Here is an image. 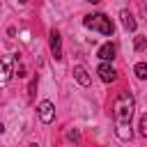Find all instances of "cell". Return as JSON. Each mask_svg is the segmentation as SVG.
Here are the masks:
<instances>
[{
  "label": "cell",
  "mask_w": 147,
  "mask_h": 147,
  "mask_svg": "<svg viewBox=\"0 0 147 147\" xmlns=\"http://www.w3.org/2000/svg\"><path fill=\"white\" fill-rule=\"evenodd\" d=\"M136 110V101L131 96V92H119L113 101V122H115V136L119 140H131L133 131H131V117Z\"/></svg>",
  "instance_id": "1"
},
{
  "label": "cell",
  "mask_w": 147,
  "mask_h": 147,
  "mask_svg": "<svg viewBox=\"0 0 147 147\" xmlns=\"http://www.w3.org/2000/svg\"><path fill=\"white\" fill-rule=\"evenodd\" d=\"M83 25L90 28V30H94V32H101V34H106V37H110V34L115 32L110 18L103 16V14H87V16L83 18Z\"/></svg>",
  "instance_id": "2"
},
{
  "label": "cell",
  "mask_w": 147,
  "mask_h": 147,
  "mask_svg": "<svg viewBox=\"0 0 147 147\" xmlns=\"http://www.w3.org/2000/svg\"><path fill=\"white\" fill-rule=\"evenodd\" d=\"M14 62H16V57H14V55H5V57L0 60V90H2V87H7V83H9V80H11V76L16 74Z\"/></svg>",
  "instance_id": "3"
},
{
  "label": "cell",
  "mask_w": 147,
  "mask_h": 147,
  "mask_svg": "<svg viewBox=\"0 0 147 147\" xmlns=\"http://www.w3.org/2000/svg\"><path fill=\"white\" fill-rule=\"evenodd\" d=\"M37 113H39V119H41L44 124H51V122L55 119V106H53L51 101H41V103L37 106Z\"/></svg>",
  "instance_id": "4"
},
{
  "label": "cell",
  "mask_w": 147,
  "mask_h": 147,
  "mask_svg": "<svg viewBox=\"0 0 147 147\" xmlns=\"http://www.w3.org/2000/svg\"><path fill=\"white\" fill-rule=\"evenodd\" d=\"M48 46H51V53H53V57H55V60H60V57H62V37H60V32H57V30H51Z\"/></svg>",
  "instance_id": "5"
},
{
  "label": "cell",
  "mask_w": 147,
  "mask_h": 147,
  "mask_svg": "<svg viewBox=\"0 0 147 147\" xmlns=\"http://www.w3.org/2000/svg\"><path fill=\"white\" fill-rule=\"evenodd\" d=\"M96 74H99V78H101L103 83H115V80H117V71H115L108 62H101L99 69H96Z\"/></svg>",
  "instance_id": "6"
},
{
  "label": "cell",
  "mask_w": 147,
  "mask_h": 147,
  "mask_svg": "<svg viewBox=\"0 0 147 147\" xmlns=\"http://www.w3.org/2000/svg\"><path fill=\"white\" fill-rule=\"evenodd\" d=\"M74 78H76V83L83 85V87H87V85L92 83V78H90V74H87V69H85L83 64H76V67H74Z\"/></svg>",
  "instance_id": "7"
},
{
  "label": "cell",
  "mask_w": 147,
  "mask_h": 147,
  "mask_svg": "<svg viewBox=\"0 0 147 147\" xmlns=\"http://www.w3.org/2000/svg\"><path fill=\"white\" fill-rule=\"evenodd\" d=\"M96 55H99L103 62H110V60L115 57V44H110V41H108V44H103V46L96 51Z\"/></svg>",
  "instance_id": "8"
},
{
  "label": "cell",
  "mask_w": 147,
  "mask_h": 147,
  "mask_svg": "<svg viewBox=\"0 0 147 147\" xmlns=\"http://www.w3.org/2000/svg\"><path fill=\"white\" fill-rule=\"evenodd\" d=\"M119 18H122V25H124V30H129V32H136V18L124 9L122 14H119Z\"/></svg>",
  "instance_id": "9"
},
{
  "label": "cell",
  "mask_w": 147,
  "mask_h": 147,
  "mask_svg": "<svg viewBox=\"0 0 147 147\" xmlns=\"http://www.w3.org/2000/svg\"><path fill=\"white\" fill-rule=\"evenodd\" d=\"M133 71H136V76H138L140 80H147V62H138V64L133 67Z\"/></svg>",
  "instance_id": "10"
},
{
  "label": "cell",
  "mask_w": 147,
  "mask_h": 147,
  "mask_svg": "<svg viewBox=\"0 0 147 147\" xmlns=\"http://www.w3.org/2000/svg\"><path fill=\"white\" fill-rule=\"evenodd\" d=\"M138 129H140V136H142V138H147V113L140 117V124H138Z\"/></svg>",
  "instance_id": "11"
},
{
  "label": "cell",
  "mask_w": 147,
  "mask_h": 147,
  "mask_svg": "<svg viewBox=\"0 0 147 147\" xmlns=\"http://www.w3.org/2000/svg\"><path fill=\"white\" fill-rule=\"evenodd\" d=\"M147 46V39L145 37H136V51H142Z\"/></svg>",
  "instance_id": "12"
},
{
  "label": "cell",
  "mask_w": 147,
  "mask_h": 147,
  "mask_svg": "<svg viewBox=\"0 0 147 147\" xmlns=\"http://www.w3.org/2000/svg\"><path fill=\"white\" fill-rule=\"evenodd\" d=\"M69 140H78V131H69Z\"/></svg>",
  "instance_id": "13"
},
{
  "label": "cell",
  "mask_w": 147,
  "mask_h": 147,
  "mask_svg": "<svg viewBox=\"0 0 147 147\" xmlns=\"http://www.w3.org/2000/svg\"><path fill=\"white\" fill-rule=\"evenodd\" d=\"M34 87H37V80H32V83H30V96L34 94Z\"/></svg>",
  "instance_id": "14"
},
{
  "label": "cell",
  "mask_w": 147,
  "mask_h": 147,
  "mask_svg": "<svg viewBox=\"0 0 147 147\" xmlns=\"http://www.w3.org/2000/svg\"><path fill=\"white\" fill-rule=\"evenodd\" d=\"M30 147H39V145H37V142H32V145H30Z\"/></svg>",
  "instance_id": "15"
},
{
  "label": "cell",
  "mask_w": 147,
  "mask_h": 147,
  "mask_svg": "<svg viewBox=\"0 0 147 147\" xmlns=\"http://www.w3.org/2000/svg\"><path fill=\"white\" fill-rule=\"evenodd\" d=\"M18 2H21V5H25V2H28V0H18Z\"/></svg>",
  "instance_id": "16"
},
{
  "label": "cell",
  "mask_w": 147,
  "mask_h": 147,
  "mask_svg": "<svg viewBox=\"0 0 147 147\" xmlns=\"http://www.w3.org/2000/svg\"><path fill=\"white\" fill-rule=\"evenodd\" d=\"M87 2H101V0H87Z\"/></svg>",
  "instance_id": "17"
}]
</instances>
